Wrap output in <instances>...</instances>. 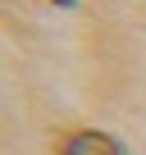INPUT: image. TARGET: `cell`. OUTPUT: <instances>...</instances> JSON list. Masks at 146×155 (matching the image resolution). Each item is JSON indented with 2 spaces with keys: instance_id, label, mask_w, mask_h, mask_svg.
I'll return each mask as SVG.
<instances>
[{
  "instance_id": "1",
  "label": "cell",
  "mask_w": 146,
  "mask_h": 155,
  "mask_svg": "<svg viewBox=\"0 0 146 155\" xmlns=\"http://www.w3.org/2000/svg\"><path fill=\"white\" fill-rule=\"evenodd\" d=\"M59 155H128V150H123V141H119V137L96 132V128H82V132L64 137Z\"/></svg>"
},
{
  "instance_id": "2",
  "label": "cell",
  "mask_w": 146,
  "mask_h": 155,
  "mask_svg": "<svg viewBox=\"0 0 146 155\" xmlns=\"http://www.w3.org/2000/svg\"><path fill=\"white\" fill-rule=\"evenodd\" d=\"M55 5H73V0H55Z\"/></svg>"
}]
</instances>
